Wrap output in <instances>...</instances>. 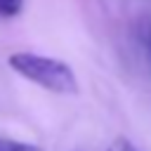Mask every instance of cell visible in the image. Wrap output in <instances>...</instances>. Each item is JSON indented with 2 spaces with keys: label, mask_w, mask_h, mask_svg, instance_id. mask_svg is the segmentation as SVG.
Returning a JSON list of instances; mask_svg holds the SVG:
<instances>
[{
  "label": "cell",
  "mask_w": 151,
  "mask_h": 151,
  "mask_svg": "<svg viewBox=\"0 0 151 151\" xmlns=\"http://www.w3.org/2000/svg\"><path fill=\"white\" fill-rule=\"evenodd\" d=\"M7 66L19 73L21 78H26L28 83L54 92V94H76L78 92V78L76 71L57 59V57H47V54H38V52H12L7 57Z\"/></svg>",
  "instance_id": "obj_1"
},
{
  "label": "cell",
  "mask_w": 151,
  "mask_h": 151,
  "mask_svg": "<svg viewBox=\"0 0 151 151\" xmlns=\"http://www.w3.org/2000/svg\"><path fill=\"white\" fill-rule=\"evenodd\" d=\"M24 9V0H0V19H14Z\"/></svg>",
  "instance_id": "obj_2"
},
{
  "label": "cell",
  "mask_w": 151,
  "mask_h": 151,
  "mask_svg": "<svg viewBox=\"0 0 151 151\" xmlns=\"http://www.w3.org/2000/svg\"><path fill=\"white\" fill-rule=\"evenodd\" d=\"M0 151H42V149H38L35 144H28V142H17V139L0 137Z\"/></svg>",
  "instance_id": "obj_3"
},
{
  "label": "cell",
  "mask_w": 151,
  "mask_h": 151,
  "mask_svg": "<svg viewBox=\"0 0 151 151\" xmlns=\"http://www.w3.org/2000/svg\"><path fill=\"white\" fill-rule=\"evenodd\" d=\"M106 151H137V146L127 139V137H123V134H118L111 144H109V149Z\"/></svg>",
  "instance_id": "obj_4"
},
{
  "label": "cell",
  "mask_w": 151,
  "mask_h": 151,
  "mask_svg": "<svg viewBox=\"0 0 151 151\" xmlns=\"http://www.w3.org/2000/svg\"><path fill=\"white\" fill-rule=\"evenodd\" d=\"M149 52H151V33H149Z\"/></svg>",
  "instance_id": "obj_5"
}]
</instances>
